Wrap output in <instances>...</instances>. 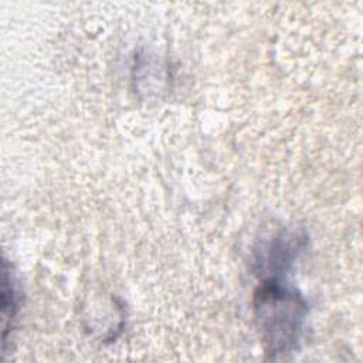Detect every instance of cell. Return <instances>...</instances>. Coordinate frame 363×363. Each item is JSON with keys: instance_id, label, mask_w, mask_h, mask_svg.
<instances>
[{"instance_id": "1", "label": "cell", "mask_w": 363, "mask_h": 363, "mask_svg": "<svg viewBox=\"0 0 363 363\" xmlns=\"http://www.w3.org/2000/svg\"><path fill=\"white\" fill-rule=\"evenodd\" d=\"M306 303L294 289L269 277L254 294V318L265 353L272 359L292 352L302 332Z\"/></svg>"}, {"instance_id": "2", "label": "cell", "mask_w": 363, "mask_h": 363, "mask_svg": "<svg viewBox=\"0 0 363 363\" xmlns=\"http://www.w3.org/2000/svg\"><path fill=\"white\" fill-rule=\"evenodd\" d=\"M17 292L13 284V277L9 272L6 259L3 261V288H1V316H3V340L7 337V330L10 329V320L17 312Z\"/></svg>"}]
</instances>
